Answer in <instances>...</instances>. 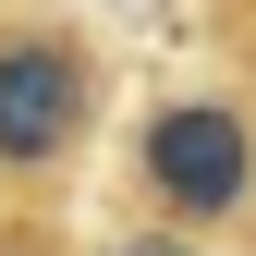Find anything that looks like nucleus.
<instances>
[{
  "label": "nucleus",
  "instance_id": "obj_3",
  "mask_svg": "<svg viewBox=\"0 0 256 256\" xmlns=\"http://www.w3.org/2000/svg\"><path fill=\"white\" fill-rule=\"evenodd\" d=\"M122 256H196L183 232H122Z\"/></svg>",
  "mask_w": 256,
  "mask_h": 256
},
{
  "label": "nucleus",
  "instance_id": "obj_4",
  "mask_svg": "<svg viewBox=\"0 0 256 256\" xmlns=\"http://www.w3.org/2000/svg\"><path fill=\"white\" fill-rule=\"evenodd\" d=\"M0 256H49V244H37V232H0Z\"/></svg>",
  "mask_w": 256,
  "mask_h": 256
},
{
  "label": "nucleus",
  "instance_id": "obj_2",
  "mask_svg": "<svg viewBox=\"0 0 256 256\" xmlns=\"http://www.w3.org/2000/svg\"><path fill=\"white\" fill-rule=\"evenodd\" d=\"M134 196H146V232H183V244L256 220V98L244 86H171V98H146Z\"/></svg>",
  "mask_w": 256,
  "mask_h": 256
},
{
  "label": "nucleus",
  "instance_id": "obj_1",
  "mask_svg": "<svg viewBox=\"0 0 256 256\" xmlns=\"http://www.w3.org/2000/svg\"><path fill=\"white\" fill-rule=\"evenodd\" d=\"M110 134V61L61 0H0V196H61Z\"/></svg>",
  "mask_w": 256,
  "mask_h": 256
}]
</instances>
